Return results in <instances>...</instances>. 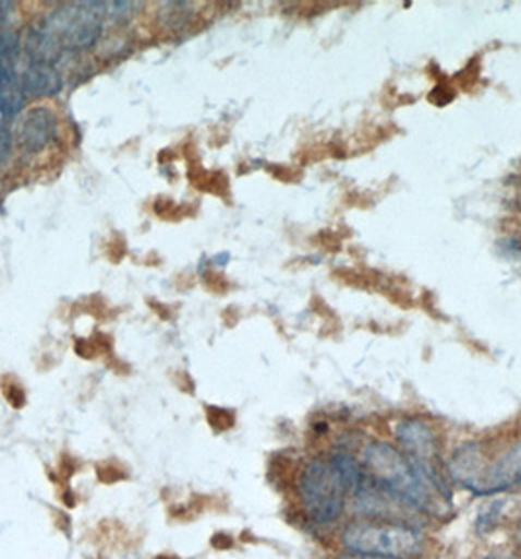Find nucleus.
Segmentation results:
<instances>
[{
	"instance_id": "0eeeda50",
	"label": "nucleus",
	"mask_w": 521,
	"mask_h": 559,
	"mask_svg": "<svg viewBox=\"0 0 521 559\" xmlns=\"http://www.w3.org/2000/svg\"><path fill=\"white\" fill-rule=\"evenodd\" d=\"M22 88L24 93H29L34 97H41V95H53L58 93L63 81L59 75L58 69L49 63H38V61H32L26 71L22 73Z\"/></svg>"
},
{
	"instance_id": "f03ea898",
	"label": "nucleus",
	"mask_w": 521,
	"mask_h": 559,
	"mask_svg": "<svg viewBox=\"0 0 521 559\" xmlns=\"http://www.w3.org/2000/svg\"><path fill=\"white\" fill-rule=\"evenodd\" d=\"M348 551L383 559H414L424 551L420 532L400 522H351L341 532Z\"/></svg>"
},
{
	"instance_id": "423d86ee",
	"label": "nucleus",
	"mask_w": 521,
	"mask_h": 559,
	"mask_svg": "<svg viewBox=\"0 0 521 559\" xmlns=\"http://www.w3.org/2000/svg\"><path fill=\"white\" fill-rule=\"evenodd\" d=\"M58 134V118L46 107L32 108L20 118L19 138L20 150L24 154H39L48 147Z\"/></svg>"
},
{
	"instance_id": "9b49d317",
	"label": "nucleus",
	"mask_w": 521,
	"mask_h": 559,
	"mask_svg": "<svg viewBox=\"0 0 521 559\" xmlns=\"http://www.w3.org/2000/svg\"><path fill=\"white\" fill-rule=\"evenodd\" d=\"M10 150H12V132H10L9 116L0 112V165L9 159Z\"/></svg>"
},
{
	"instance_id": "f257e3e1",
	"label": "nucleus",
	"mask_w": 521,
	"mask_h": 559,
	"mask_svg": "<svg viewBox=\"0 0 521 559\" xmlns=\"http://www.w3.org/2000/svg\"><path fill=\"white\" fill-rule=\"evenodd\" d=\"M363 469L368 481L385 492L392 501L424 514H441L445 511L444 495L435 491L434 485L425 479L400 448L387 442H373L363 450Z\"/></svg>"
},
{
	"instance_id": "9d476101",
	"label": "nucleus",
	"mask_w": 521,
	"mask_h": 559,
	"mask_svg": "<svg viewBox=\"0 0 521 559\" xmlns=\"http://www.w3.org/2000/svg\"><path fill=\"white\" fill-rule=\"evenodd\" d=\"M163 9L159 12V20L167 28H184L191 20V4L184 2H167Z\"/></svg>"
},
{
	"instance_id": "1a4fd4ad",
	"label": "nucleus",
	"mask_w": 521,
	"mask_h": 559,
	"mask_svg": "<svg viewBox=\"0 0 521 559\" xmlns=\"http://www.w3.org/2000/svg\"><path fill=\"white\" fill-rule=\"evenodd\" d=\"M28 51L32 56V61L38 63H53L58 59L59 51H61V44L58 38L53 36V32L46 29H32L28 36Z\"/></svg>"
},
{
	"instance_id": "7ed1b4c3",
	"label": "nucleus",
	"mask_w": 521,
	"mask_h": 559,
	"mask_svg": "<svg viewBox=\"0 0 521 559\" xmlns=\"http://www.w3.org/2000/svg\"><path fill=\"white\" fill-rule=\"evenodd\" d=\"M348 483L329 457H316L300 473L299 497L306 516L316 524H334L346 511Z\"/></svg>"
},
{
	"instance_id": "39448f33",
	"label": "nucleus",
	"mask_w": 521,
	"mask_h": 559,
	"mask_svg": "<svg viewBox=\"0 0 521 559\" xmlns=\"http://www.w3.org/2000/svg\"><path fill=\"white\" fill-rule=\"evenodd\" d=\"M516 487H521V442L510 445L498 457L486 460L474 495H496Z\"/></svg>"
},
{
	"instance_id": "20e7f679",
	"label": "nucleus",
	"mask_w": 521,
	"mask_h": 559,
	"mask_svg": "<svg viewBox=\"0 0 521 559\" xmlns=\"http://www.w3.org/2000/svg\"><path fill=\"white\" fill-rule=\"evenodd\" d=\"M395 435L400 450L424 473L425 479L434 485L435 491L444 495L445 499H451L447 481L449 473L447 465L441 462V444L434 428L424 420L405 418L396 425Z\"/></svg>"
},
{
	"instance_id": "ddd939ff",
	"label": "nucleus",
	"mask_w": 521,
	"mask_h": 559,
	"mask_svg": "<svg viewBox=\"0 0 521 559\" xmlns=\"http://www.w3.org/2000/svg\"><path fill=\"white\" fill-rule=\"evenodd\" d=\"M518 546H520V551H521V526H520V531H518Z\"/></svg>"
},
{
	"instance_id": "6e6552de",
	"label": "nucleus",
	"mask_w": 521,
	"mask_h": 559,
	"mask_svg": "<svg viewBox=\"0 0 521 559\" xmlns=\"http://www.w3.org/2000/svg\"><path fill=\"white\" fill-rule=\"evenodd\" d=\"M24 95L26 93L14 71H0V112L12 120L24 105Z\"/></svg>"
},
{
	"instance_id": "f8f14e48",
	"label": "nucleus",
	"mask_w": 521,
	"mask_h": 559,
	"mask_svg": "<svg viewBox=\"0 0 521 559\" xmlns=\"http://www.w3.org/2000/svg\"><path fill=\"white\" fill-rule=\"evenodd\" d=\"M338 559H383V558H373V556H361V554H353V551H348V554H341Z\"/></svg>"
}]
</instances>
